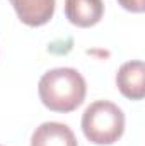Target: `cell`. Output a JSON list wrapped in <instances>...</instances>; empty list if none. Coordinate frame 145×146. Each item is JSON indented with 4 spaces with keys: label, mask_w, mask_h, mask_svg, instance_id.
I'll return each instance as SVG.
<instances>
[{
    "label": "cell",
    "mask_w": 145,
    "mask_h": 146,
    "mask_svg": "<svg viewBox=\"0 0 145 146\" xmlns=\"http://www.w3.org/2000/svg\"><path fill=\"white\" fill-rule=\"evenodd\" d=\"M116 85L119 92L130 100H142L145 97V66L142 61H128L116 73Z\"/></svg>",
    "instance_id": "3957f363"
},
{
    "label": "cell",
    "mask_w": 145,
    "mask_h": 146,
    "mask_svg": "<svg viewBox=\"0 0 145 146\" xmlns=\"http://www.w3.org/2000/svg\"><path fill=\"white\" fill-rule=\"evenodd\" d=\"M65 15L77 27H92L104 15L103 0H65Z\"/></svg>",
    "instance_id": "277c9868"
},
{
    "label": "cell",
    "mask_w": 145,
    "mask_h": 146,
    "mask_svg": "<svg viewBox=\"0 0 145 146\" xmlns=\"http://www.w3.org/2000/svg\"><path fill=\"white\" fill-rule=\"evenodd\" d=\"M118 2H119V5L125 10H130V12H135V14L144 12V9H145L144 0H118Z\"/></svg>",
    "instance_id": "52a82bcc"
},
{
    "label": "cell",
    "mask_w": 145,
    "mask_h": 146,
    "mask_svg": "<svg viewBox=\"0 0 145 146\" xmlns=\"http://www.w3.org/2000/svg\"><path fill=\"white\" fill-rule=\"evenodd\" d=\"M17 17L29 27H39L51 21L55 0H10Z\"/></svg>",
    "instance_id": "5b68a950"
},
{
    "label": "cell",
    "mask_w": 145,
    "mask_h": 146,
    "mask_svg": "<svg viewBox=\"0 0 145 146\" xmlns=\"http://www.w3.org/2000/svg\"><path fill=\"white\" fill-rule=\"evenodd\" d=\"M85 80L75 68H55L46 72L39 83L38 94L46 109L53 112H72L85 99Z\"/></svg>",
    "instance_id": "6da1fadb"
},
{
    "label": "cell",
    "mask_w": 145,
    "mask_h": 146,
    "mask_svg": "<svg viewBox=\"0 0 145 146\" xmlns=\"http://www.w3.org/2000/svg\"><path fill=\"white\" fill-rule=\"evenodd\" d=\"M82 131L94 145H113L123 136L125 114L109 100H96L82 115Z\"/></svg>",
    "instance_id": "7a4b0ae2"
},
{
    "label": "cell",
    "mask_w": 145,
    "mask_h": 146,
    "mask_svg": "<svg viewBox=\"0 0 145 146\" xmlns=\"http://www.w3.org/2000/svg\"><path fill=\"white\" fill-rule=\"evenodd\" d=\"M31 146H79V143L67 124L43 122L31 136Z\"/></svg>",
    "instance_id": "8992f818"
}]
</instances>
